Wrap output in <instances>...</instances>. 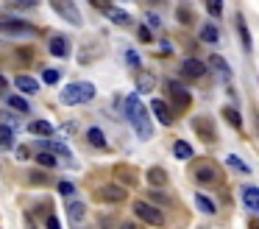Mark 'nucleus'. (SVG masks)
<instances>
[{
    "label": "nucleus",
    "mask_w": 259,
    "mask_h": 229,
    "mask_svg": "<svg viewBox=\"0 0 259 229\" xmlns=\"http://www.w3.org/2000/svg\"><path fill=\"white\" fill-rule=\"evenodd\" d=\"M243 201L248 210H259V187H245L243 190Z\"/></svg>",
    "instance_id": "dca6fc26"
},
{
    "label": "nucleus",
    "mask_w": 259,
    "mask_h": 229,
    "mask_svg": "<svg viewBox=\"0 0 259 229\" xmlns=\"http://www.w3.org/2000/svg\"><path fill=\"white\" fill-rule=\"evenodd\" d=\"M120 229H137V227H131V224H125V227H120Z\"/></svg>",
    "instance_id": "c03bdc74"
},
{
    "label": "nucleus",
    "mask_w": 259,
    "mask_h": 229,
    "mask_svg": "<svg viewBox=\"0 0 259 229\" xmlns=\"http://www.w3.org/2000/svg\"><path fill=\"white\" fill-rule=\"evenodd\" d=\"M201 39L203 42H217V39H220V34H217V28H214V25H203L201 28Z\"/></svg>",
    "instance_id": "b1692460"
},
{
    "label": "nucleus",
    "mask_w": 259,
    "mask_h": 229,
    "mask_svg": "<svg viewBox=\"0 0 259 229\" xmlns=\"http://www.w3.org/2000/svg\"><path fill=\"white\" fill-rule=\"evenodd\" d=\"M148 182L153 184V187H165L168 184V173H165V168H148Z\"/></svg>",
    "instance_id": "ddd939ff"
},
{
    "label": "nucleus",
    "mask_w": 259,
    "mask_h": 229,
    "mask_svg": "<svg viewBox=\"0 0 259 229\" xmlns=\"http://www.w3.org/2000/svg\"><path fill=\"white\" fill-rule=\"evenodd\" d=\"M206 9L212 17H220L223 14V0H206Z\"/></svg>",
    "instance_id": "c756f323"
},
{
    "label": "nucleus",
    "mask_w": 259,
    "mask_h": 229,
    "mask_svg": "<svg viewBox=\"0 0 259 229\" xmlns=\"http://www.w3.org/2000/svg\"><path fill=\"white\" fill-rule=\"evenodd\" d=\"M125 62H128V67H139V56H137V50H125Z\"/></svg>",
    "instance_id": "473e14b6"
},
{
    "label": "nucleus",
    "mask_w": 259,
    "mask_h": 229,
    "mask_svg": "<svg viewBox=\"0 0 259 229\" xmlns=\"http://www.w3.org/2000/svg\"><path fill=\"white\" fill-rule=\"evenodd\" d=\"M195 182H201V184H212V182H217V171H214L212 165H201V168L195 171Z\"/></svg>",
    "instance_id": "9d476101"
},
{
    "label": "nucleus",
    "mask_w": 259,
    "mask_h": 229,
    "mask_svg": "<svg viewBox=\"0 0 259 229\" xmlns=\"http://www.w3.org/2000/svg\"><path fill=\"white\" fill-rule=\"evenodd\" d=\"M0 31H6V34H25V36L36 34L34 25L23 23V20H12V17H0Z\"/></svg>",
    "instance_id": "39448f33"
},
{
    "label": "nucleus",
    "mask_w": 259,
    "mask_h": 229,
    "mask_svg": "<svg viewBox=\"0 0 259 229\" xmlns=\"http://www.w3.org/2000/svg\"><path fill=\"white\" fill-rule=\"evenodd\" d=\"M151 109H153V114H156L159 120H162V123H165V126H170V123H173V114H170V106L165 101H151Z\"/></svg>",
    "instance_id": "0eeeda50"
},
{
    "label": "nucleus",
    "mask_w": 259,
    "mask_h": 229,
    "mask_svg": "<svg viewBox=\"0 0 259 229\" xmlns=\"http://www.w3.org/2000/svg\"><path fill=\"white\" fill-rule=\"evenodd\" d=\"M181 70H184V76H190V79H201L203 73H206V65H201L198 59H187Z\"/></svg>",
    "instance_id": "6e6552de"
},
{
    "label": "nucleus",
    "mask_w": 259,
    "mask_h": 229,
    "mask_svg": "<svg viewBox=\"0 0 259 229\" xmlns=\"http://www.w3.org/2000/svg\"><path fill=\"white\" fill-rule=\"evenodd\" d=\"M137 84H139V87H137V90L139 92H151L153 90V84H156V79H153V76H151V73H142V76H139V79H137Z\"/></svg>",
    "instance_id": "5701e85b"
},
{
    "label": "nucleus",
    "mask_w": 259,
    "mask_h": 229,
    "mask_svg": "<svg viewBox=\"0 0 259 229\" xmlns=\"http://www.w3.org/2000/svg\"><path fill=\"white\" fill-rule=\"evenodd\" d=\"M92 3H95L98 9H103V12H109V9H112V3H109V0H92Z\"/></svg>",
    "instance_id": "58836bf2"
},
{
    "label": "nucleus",
    "mask_w": 259,
    "mask_h": 229,
    "mask_svg": "<svg viewBox=\"0 0 259 229\" xmlns=\"http://www.w3.org/2000/svg\"><path fill=\"white\" fill-rule=\"evenodd\" d=\"M226 162H229L231 168H237V171H243V173H248V171H251V168H248V165H245V162H243V160H237V157H229V160H226Z\"/></svg>",
    "instance_id": "2f4dec72"
},
{
    "label": "nucleus",
    "mask_w": 259,
    "mask_h": 229,
    "mask_svg": "<svg viewBox=\"0 0 259 229\" xmlns=\"http://www.w3.org/2000/svg\"><path fill=\"white\" fill-rule=\"evenodd\" d=\"M17 157H20V160H28V148H17Z\"/></svg>",
    "instance_id": "79ce46f5"
},
{
    "label": "nucleus",
    "mask_w": 259,
    "mask_h": 229,
    "mask_svg": "<svg viewBox=\"0 0 259 229\" xmlns=\"http://www.w3.org/2000/svg\"><path fill=\"white\" fill-rule=\"evenodd\" d=\"M9 106H12V109H17V112H28V101H25V98H20V95H9Z\"/></svg>",
    "instance_id": "cd10ccee"
},
{
    "label": "nucleus",
    "mask_w": 259,
    "mask_h": 229,
    "mask_svg": "<svg viewBox=\"0 0 259 229\" xmlns=\"http://www.w3.org/2000/svg\"><path fill=\"white\" fill-rule=\"evenodd\" d=\"M125 117H128V123L134 126V131H137V137H139V140H151V137H153V126H151L148 109L139 103L137 95H128V98H125Z\"/></svg>",
    "instance_id": "f257e3e1"
},
{
    "label": "nucleus",
    "mask_w": 259,
    "mask_h": 229,
    "mask_svg": "<svg viewBox=\"0 0 259 229\" xmlns=\"http://www.w3.org/2000/svg\"><path fill=\"white\" fill-rule=\"evenodd\" d=\"M14 6H20V9H31V6H36L39 0H12Z\"/></svg>",
    "instance_id": "f704fd0d"
},
{
    "label": "nucleus",
    "mask_w": 259,
    "mask_h": 229,
    "mask_svg": "<svg viewBox=\"0 0 259 229\" xmlns=\"http://www.w3.org/2000/svg\"><path fill=\"white\" fill-rule=\"evenodd\" d=\"M173 154H176L179 160H190V157H192V146H190V143H184V140H176Z\"/></svg>",
    "instance_id": "6ab92c4d"
},
{
    "label": "nucleus",
    "mask_w": 259,
    "mask_h": 229,
    "mask_svg": "<svg viewBox=\"0 0 259 229\" xmlns=\"http://www.w3.org/2000/svg\"><path fill=\"white\" fill-rule=\"evenodd\" d=\"M179 20H181V23H192V14H190V9H179Z\"/></svg>",
    "instance_id": "e433bc0d"
},
{
    "label": "nucleus",
    "mask_w": 259,
    "mask_h": 229,
    "mask_svg": "<svg viewBox=\"0 0 259 229\" xmlns=\"http://www.w3.org/2000/svg\"><path fill=\"white\" fill-rule=\"evenodd\" d=\"M237 31H240V39H243V48L245 50H251V34H248V25H245V20L237 14Z\"/></svg>",
    "instance_id": "aec40b11"
},
{
    "label": "nucleus",
    "mask_w": 259,
    "mask_h": 229,
    "mask_svg": "<svg viewBox=\"0 0 259 229\" xmlns=\"http://www.w3.org/2000/svg\"><path fill=\"white\" fill-rule=\"evenodd\" d=\"M45 148H47V151H53V154H61V157L70 162V151H67V146H61V143H45Z\"/></svg>",
    "instance_id": "c85d7f7f"
},
{
    "label": "nucleus",
    "mask_w": 259,
    "mask_h": 229,
    "mask_svg": "<svg viewBox=\"0 0 259 229\" xmlns=\"http://www.w3.org/2000/svg\"><path fill=\"white\" fill-rule=\"evenodd\" d=\"M0 92H6V79L0 76Z\"/></svg>",
    "instance_id": "37998d69"
},
{
    "label": "nucleus",
    "mask_w": 259,
    "mask_h": 229,
    "mask_svg": "<svg viewBox=\"0 0 259 229\" xmlns=\"http://www.w3.org/2000/svg\"><path fill=\"white\" fill-rule=\"evenodd\" d=\"M101 198H103V201H123L125 190L120 187V184H106V187L101 190Z\"/></svg>",
    "instance_id": "1a4fd4ad"
},
{
    "label": "nucleus",
    "mask_w": 259,
    "mask_h": 229,
    "mask_svg": "<svg viewBox=\"0 0 259 229\" xmlns=\"http://www.w3.org/2000/svg\"><path fill=\"white\" fill-rule=\"evenodd\" d=\"M12 143H14V131L0 123V146H3V148H12Z\"/></svg>",
    "instance_id": "393cba45"
},
{
    "label": "nucleus",
    "mask_w": 259,
    "mask_h": 229,
    "mask_svg": "<svg viewBox=\"0 0 259 229\" xmlns=\"http://www.w3.org/2000/svg\"><path fill=\"white\" fill-rule=\"evenodd\" d=\"M195 204L201 207L203 213H209V215H214V213H217V204H214V201H212L206 193H198V196H195Z\"/></svg>",
    "instance_id": "f3484780"
},
{
    "label": "nucleus",
    "mask_w": 259,
    "mask_h": 229,
    "mask_svg": "<svg viewBox=\"0 0 259 229\" xmlns=\"http://www.w3.org/2000/svg\"><path fill=\"white\" fill-rule=\"evenodd\" d=\"M223 117H226V120H229L234 129L243 126V117H240V112H237L234 106H223Z\"/></svg>",
    "instance_id": "412c9836"
},
{
    "label": "nucleus",
    "mask_w": 259,
    "mask_h": 229,
    "mask_svg": "<svg viewBox=\"0 0 259 229\" xmlns=\"http://www.w3.org/2000/svg\"><path fill=\"white\" fill-rule=\"evenodd\" d=\"M134 215L142 218V221H148V224H165V213L162 210H156V207L151 204V201H134Z\"/></svg>",
    "instance_id": "7ed1b4c3"
},
{
    "label": "nucleus",
    "mask_w": 259,
    "mask_h": 229,
    "mask_svg": "<svg viewBox=\"0 0 259 229\" xmlns=\"http://www.w3.org/2000/svg\"><path fill=\"white\" fill-rule=\"evenodd\" d=\"M168 95H170L176 103H179L181 109H187V106H190V92L184 90L179 81H170V84H168Z\"/></svg>",
    "instance_id": "423d86ee"
},
{
    "label": "nucleus",
    "mask_w": 259,
    "mask_h": 229,
    "mask_svg": "<svg viewBox=\"0 0 259 229\" xmlns=\"http://www.w3.org/2000/svg\"><path fill=\"white\" fill-rule=\"evenodd\" d=\"M209 65H212V67L217 70V73H220L223 79H229V76H231V70H229V65H226V59H223V56H212V59H209Z\"/></svg>",
    "instance_id": "4be33fe9"
},
{
    "label": "nucleus",
    "mask_w": 259,
    "mask_h": 229,
    "mask_svg": "<svg viewBox=\"0 0 259 229\" xmlns=\"http://www.w3.org/2000/svg\"><path fill=\"white\" fill-rule=\"evenodd\" d=\"M139 39H142V42H151V39H153V36H151V28H148V25H142V28H139Z\"/></svg>",
    "instance_id": "c9c22d12"
},
{
    "label": "nucleus",
    "mask_w": 259,
    "mask_h": 229,
    "mask_svg": "<svg viewBox=\"0 0 259 229\" xmlns=\"http://www.w3.org/2000/svg\"><path fill=\"white\" fill-rule=\"evenodd\" d=\"M28 131L36 134V137H50V134H53V126H50L47 120H34V123L28 126Z\"/></svg>",
    "instance_id": "2eb2a0df"
},
{
    "label": "nucleus",
    "mask_w": 259,
    "mask_h": 229,
    "mask_svg": "<svg viewBox=\"0 0 259 229\" xmlns=\"http://www.w3.org/2000/svg\"><path fill=\"white\" fill-rule=\"evenodd\" d=\"M59 79H61L59 70H45V73H42V81H45V84H59Z\"/></svg>",
    "instance_id": "7c9ffc66"
},
{
    "label": "nucleus",
    "mask_w": 259,
    "mask_h": 229,
    "mask_svg": "<svg viewBox=\"0 0 259 229\" xmlns=\"http://www.w3.org/2000/svg\"><path fill=\"white\" fill-rule=\"evenodd\" d=\"M67 218L73 224H81V218H84V201H78V198L67 201Z\"/></svg>",
    "instance_id": "f8f14e48"
},
{
    "label": "nucleus",
    "mask_w": 259,
    "mask_h": 229,
    "mask_svg": "<svg viewBox=\"0 0 259 229\" xmlns=\"http://www.w3.org/2000/svg\"><path fill=\"white\" fill-rule=\"evenodd\" d=\"M95 98V87H92L90 81H73V84H67L64 90H61V103H67V106H73V103H87Z\"/></svg>",
    "instance_id": "f03ea898"
},
{
    "label": "nucleus",
    "mask_w": 259,
    "mask_h": 229,
    "mask_svg": "<svg viewBox=\"0 0 259 229\" xmlns=\"http://www.w3.org/2000/svg\"><path fill=\"white\" fill-rule=\"evenodd\" d=\"M36 162H39V165H45V168H53L59 160L53 157V154H47V151H36Z\"/></svg>",
    "instance_id": "bb28decb"
},
{
    "label": "nucleus",
    "mask_w": 259,
    "mask_h": 229,
    "mask_svg": "<svg viewBox=\"0 0 259 229\" xmlns=\"http://www.w3.org/2000/svg\"><path fill=\"white\" fill-rule=\"evenodd\" d=\"M47 229H61L59 227V218H53V215L47 218Z\"/></svg>",
    "instance_id": "a19ab883"
},
{
    "label": "nucleus",
    "mask_w": 259,
    "mask_h": 229,
    "mask_svg": "<svg viewBox=\"0 0 259 229\" xmlns=\"http://www.w3.org/2000/svg\"><path fill=\"white\" fill-rule=\"evenodd\" d=\"M59 193H64V196H73V184H70V182H61V184H59Z\"/></svg>",
    "instance_id": "4c0bfd02"
},
{
    "label": "nucleus",
    "mask_w": 259,
    "mask_h": 229,
    "mask_svg": "<svg viewBox=\"0 0 259 229\" xmlns=\"http://www.w3.org/2000/svg\"><path fill=\"white\" fill-rule=\"evenodd\" d=\"M148 198H151V201H156V204H168V201H170L165 193H148Z\"/></svg>",
    "instance_id": "72a5a7b5"
},
{
    "label": "nucleus",
    "mask_w": 259,
    "mask_h": 229,
    "mask_svg": "<svg viewBox=\"0 0 259 229\" xmlns=\"http://www.w3.org/2000/svg\"><path fill=\"white\" fill-rule=\"evenodd\" d=\"M50 53H53V56H67L70 53L67 36H53V39H50Z\"/></svg>",
    "instance_id": "9b49d317"
},
{
    "label": "nucleus",
    "mask_w": 259,
    "mask_h": 229,
    "mask_svg": "<svg viewBox=\"0 0 259 229\" xmlns=\"http://www.w3.org/2000/svg\"><path fill=\"white\" fill-rule=\"evenodd\" d=\"M87 140H90L95 148H106V134H103L101 129H95V126H92L90 131H87Z\"/></svg>",
    "instance_id": "a211bd4d"
},
{
    "label": "nucleus",
    "mask_w": 259,
    "mask_h": 229,
    "mask_svg": "<svg viewBox=\"0 0 259 229\" xmlns=\"http://www.w3.org/2000/svg\"><path fill=\"white\" fill-rule=\"evenodd\" d=\"M50 6H53V9H56V12L61 14L64 20H67V23L81 25V12L76 9V3H73V0H53Z\"/></svg>",
    "instance_id": "20e7f679"
},
{
    "label": "nucleus",
    "mask_w": 259,
    "mask_h": 229,
    "mask_svg": "<svg viewBox=\"0 0 259 229\" xmlns=\"http://www.w3.org/2000/svg\"><path fill=\"white\" fill-rule=\"evenodd\" d=\"M148 23H151V28H159V25H162V20H159L156 14H148Z\"/></svg>",
    "instance_id": "ea45409f"
},
{
    "label": "nucleus",
    "mask_w": 259,
    "mask_h": 229,
    "mask_svg": "<svg viewBox=\"0 0 259 229\" xmlns=\"http://www.w3.org/2000/svg\"><path fill=\"white\" fill-rule=\"evenodd\" d=\"M109 17H112V23H117V25H128L131 23V17L125 12H120V9H109Z\"/></svg>",
    "instance_id": "a878e982"
},
{
    "label": "nucleus",
    "mask_w": 259,
    "mask_h": 229,
    "mask_svg": "<svg viewBox=\"0 0 259 229\" xmlns=\"http://www.w3.org/2000/svg\"><path fill=\"white\" fill-rule=\"evenodd\" d=\"M14 84H17V87L25 92V95H31V92L39 90V81L31 79V76H17V79H14Z\"/></svg>",
    "instance_id": "4468645a"
}]
</instances>
